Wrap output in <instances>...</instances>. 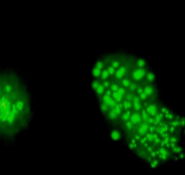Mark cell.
Listing matches in <instances>:
<instances>
[{"label":"cell","mask_w":185,"mask_h":175,"mask_svg":"<svg viewBox=\"0 0 185 175\" xmlns=\"http://www.w3.org/2000/svg\"><path fill=\"white\" fill-rule=\"evenodd\" d=\"M90 86L112 138L146 166L163 167L185 155V116L163 99L144 58L102 52L92 65Z\"/></svg>","instance_id":"cell-1"},{"label":"cell","mask_w":185,"mask_h":175,"mask_svg":"<svg viewBox=\"0 0 185 175\" xmlns=\"http://www.w3.org/2000/svg\"><path fill=\"white\" fill-rule=\"evenodd\" d=\"M32 119V96L27 78L19 70L0 67V143L17 140Z\"/></svg>","instance_id":"cell-2"}]
</instances>
